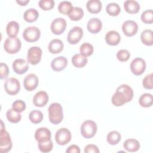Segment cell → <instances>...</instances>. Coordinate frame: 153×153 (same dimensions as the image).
<instances>
[{
  "mask_svg": "<svg viewBox=\"0 0 153 153\" xmlns=\"http://www.w3.org/2000/svg\"><path fill=\"white\" fill-rule=\"evenodd\" d=\"M50 121L53 124L60 123L63 118V112L62 105L58 103H51L48 108Z\"/></svg>",
  "mask_w": 153,
  "mask_h": 153,
  "instance_id": "obj_1",
  "label": "cell"
},
{
  "mask_svg": "<svg viewBox=\"0 0 153 153\" xmlns=\"http://www.w3.org/2000/svg\"><path fill=\"white\" fill-rule=\"evenodd\" d=\"M12 142L10 134L5 130V127L1 120V127L0 130V152L7 153L12 148Z\"/></svg>",
  "mask_w": 153,
  "mask_h": 153,
  "instance_id": "obj_2",
  "label": "cell"
},
{
  "mask_svg": "<svg viewBox=\"0 0 153 153\" xmlns=\"http://www.w3.org/2000/svg\"><path fill=\"white\" fill-rule=\"evenodd\" d=\"M97 130V124L92 120H86L84 121L81 126V135L86 139L93 137L96 133Z\"/></svg>",
  "mask_w": 153,
  "mask_h": 153,
  "instance_id": "obj_3",
  "label": "cell"
},
{
  "mask_svg": "<svg viewBox=\"0 0 153 153\" xmlns=\"http://www.w3.org/2000/svg\"><path fill=\"white\" fill-rule=\"evenodd\" d=\"M22 47V43L19 38L8 37L4 44V48L5 51L9 54H15L19 51Z\"/></svg>",
  "mask_w": 153,
  "mask_h": 153,
  "instance_id": "obj_4",
  "label": "cell"
},
{
  "mask_svg": "<svg viewBox=\"0 0 153 153\" xmlns=\"http://www.w3.org/2000/svg\"><path fill=\"white\" fill-rule=\"evenodd\" d=\"M41 36L39 29L36 26H29L23 32V37L25 41L29 42H33L38 41Z\"/></svg>",
  "mask_w": 153,
  "mask_h": 153,
  "instance_id": "obj_5",
  "label": "cell"
},
{
  "mask_svg": "<svg viewBox=\"0 0 153 153\" xmlns=\"http://www.w3.org/2000/svg\"><path fill=\"white\" fill-rule=\"evenodd\" d=\"M5 90L10 95L17 94L20 90V84L19 81L13 77L6 79L4 83Z\"/></svg>",
  "mask_w": 153,
  "mask_h": 153,
  "instance_id": "obj_6",
  "label": "cell"
},
{
  "mask_svg": "<svg viewBox=\"0 0 153 153\" xmlns=\"http://www.w3.org/2000/svg\"><path fill=\"white\" fill-rule=\"evenodd\" d=\"M71 133L66 128L59 129L55 134V140L59 145H65L71 140Z\"/></svg>",
  "mask_w": 153,
  "mask_h": 153,
  "instance_id": "obj_7",
  "label": "cell"
},
{
  "mask_svg": "<svg viewBox=\"0 0 153 153\" xmlns=\"http://www.w3.org/2000/svg\"><path fill=\"white\" fill-rule=\"evenodd\" d=\"M42 50L38 47H32L27 51V62L32 65H37L41 60Z\"/></svg>",
  "mask_w": 153,
  "mask_h": 153,
  "instance_id": "obj_8",
  "label": "cell"
},
{
  "mask_svg": "<svg viewBox=\"0 0 153 153\" xmlns=\"http://www.w3.org/2000/svg\"><path fill=\"white\" fill-rule=\"evenodd\" d=\"M130 67L131 71L134 75L137 76L140 75L146 69V62L143 59L136 57L131 61Z\"/></svg>",
  "mask_w": 153,
  "mask_h": 153,
  "instance_id": "obj_9",
  "label": "cell"
},
{
  "mask_svg": "<svg viewBox=\"0 0 153 153\" xmlns=\"http://www.w3.org/2000/svg\"><path fill=\"white\" fill-rule=\"evenodd\" d=\"M83 36V30L79 26L73 27L68 32L67 40L70 44H76L82 39Z\"/></svg>",
  "mask_w": 153,
  "mask_h": 153,
  "instance_id": "obj_10",
  "label": "cell"
},
{
  "mask_svg": "<svg viewBox=\"0 0 153 153\" xmlns=\"http://www.w3.org/2000/svg\"><path fill=\"white\" fill-rule=\"evenodd\" d=\"M66 27V22L63 18L59 17L54 19L51 24V30L55 35H60L64 32Z\"/></svg>",
  "mask_w": 153,
  "mask_h": 153,
  "instance_id": "obj_11",
  "label": "cell"
},
{
  "mask_svg": "<svg viewBox=\"0 0 153 153\" xmlns=\"http://www.w3.org/2000/svg\"><path fill=\"white\" fill-rule=\"evenodd\" d=\"M138 30L137 23L133 20H126L122 25V30L127 36H133L136 34Z\"/></svg>",
  "mask_w": 153,
  "mask_h": 153,
  "instance_id": "obj_12",
  "label": "cell"
},
{
  "mask_svg": "<svg viewBox=\"0 0 153 153\" xmlns=\"http://www.w3.org/2000/svg\"><path fill=\"white\" fill-rule=\"evenodd\" d=\"M39 80L38 76L33 74H29L25 76L23 80V85L27 91H32L35 90L38 85Z\"/></svg>",
  "mask_w": 153,
  "mask_h": 153,
  "instance_id": "obj_13",
  "label": "cell"
},
{
  "mask_svg": "<svg viewBox=\"0 0 153 153\" xmlns=\"http://www.w3.org/2000/svg\"><path fill=\"white\" fill-rule=\"evenodd\" d=\"M48 101V95L44 91H38L33 96V103L35 106L43 107Z\"/></svg>",
  "mask_w": 153,
  "mask_h": 153,
  "instance_id": "obj_14",
  "label": "cell"
},
{
  "mask_svg": "<svg viewBox=\"0 0 153 153\" xmlns=\"http://www.w3.org/2000/svg\"><path fill=\"white\" fill-rule=\"evenodd\" d=\"M13 69L17 74H23L29 69L28 63L23 59H17L13 63Z\"/></svg>",
  "mask_w": 153,
  "mask_h": 153,
  "instance_id": "obj_15",
  "label": "cell"
},
{
  "mask_svg": "<svg viewBox=\"0 0 153 153\" xmlns=\"http://www.w3.org/2000/svg\"><path fill=\"white\" fill-rule=\"evenodd\" d=\"M68 65L67 59L63 56L57 57L51 62V67L53 71L59 72L66 68Z\"/></svg>",
  "mask_w": 153,
  "mask_h": 153,
  "instance_id": "obj_16",
  "label": "cell"
},
{
  "mask_svg": "<svg viewBox=\"0 0 153 153\" xmlns=\"http://www.w3.org/2000/svg\"><path fill=\"white\" fill-rule=\"evenodd\" d=\"M51 131L46 127H40L38 128L35 133V138L38 142L51 139Z\"/></svg>",
  "mask_w": 153,
  "mask_h": 153,
  "instance_id": "obj_17",
  "label": "cell"
},
{
  "mask_svg": "<svg viewBox=\"0 0 153 153\" xmlns=\"http://www.w3.org/2000/svg\"><path fill=\"white\" fill-rule=\"evenodd\" d=\"M87 27L90 33H97L102 29V23L99 19L93 17L88 20Z\"/></svg>",
  "mask_w": 153,
  "mask_h": 153,
  "instance_id": "obj_18",
  "label": "cell"
},
{
  "mask_svg": "<svg viewBox=\"0 0 153 153\" xmlns=\"http://www.w3.org/2000/svg\"><path fill=\"white\" fill-rule=\"evenodd\" d=\"M106 42L110 45H117L121 41V36L119 33L115 30H111L107 32L105 35Z\"/></svg>",
  "mask_w": 153,
  "mask_h": 153,
  "instance_id": "obj_19",
  "label": "cell"
},
{
  "mask_svg": "<svg viewBox=\"0 0 153 153\" xmlns=\"http://www.w3.org/2000/svg\"><path fill=\"white\" fill-rule=\"evenodd\" d=\"M124 8L127 13L136 14L140 10V5L134 0H127L124 2Z\"/></svg>",
  "mask_w": 153,
  "mask_h": 153,
  "instance_id": "obj_20",
  "label": "cell"
},
{
  "mask_svg": "<svg viewBox=\"0 0 153 153\" xmlns=\"http://www.w3.org/2000/svg\"><path fill=\"white\" fill-rule=\"evenodd\" d=\"M48 48L51 53H59L63 49V43L60 39H52L48 44Z\"/></svg>",
  "mask_w": 153,
  "mask_h": 153,
  "instance_id": "obj_21",
  "label": "cell"
},
{
  "mask_svg": "<svg viewBox=\"0 0 153 153\" xmlns=\"http://www.w3.org/2000/svg\"><path fill=\"white\" fill-rule=\"evenodd\" d=\"M102 2L99 0H89L86 4L88 11L92 14L99 13L102 9Z\"/></svg>",
  "mask_w": 153,
  "mask_h": 153,
  "instance_id": "obj_22",
  "label": "cell"
},
{
  "mask_svg": "<svg viewBox=\"0 0 153 153\" xmlns=\"http://www.w3.org/2000/svg\"><path fill=\"white\" fill-rule=\"evenodd\" d=\"M112 103L116 106H121L127 102V99L125 95L120 91L116 90L111 99Z\"/></svg>",
  "mask_w": 153,
  "mask_h": 153,
  "instance_id": "obj_23",
  "label": "cell"
},
{
  "mask_svg": "<svg viewBox=\"0 0 153 153\" xmlns=\"http://www.w3.org/2000/svg\"><path fill=\"white\" fill-rule=\"evenodd\" d=\"M124 148L128 152H136L140 148V143L138 140L134 139H128L123 144Z\"/></svg>",
  "mask_w": 153,
  "mask_h": 153,
  "instance_id": "obj_24",
  "label": "cell"
},
{
  "mask_svg": "<svg viewBox=\"0 0 153 153\" xmlns=\"http://www.w3.org/2000/svg\"><path fill=\"white\" fill-rule=\"evenodd\" d=\"M87 58L81 54H75L72 57V63L77 68H83L87 63Z\"/></svg>",
  "mask_w": 153,
  "mask_h": 153,
  "instance_id": "obj_25",
  "label": "cell"
},
{
  "mask_svg": "<svg viewBox=\"0 0 153 153\" xmlns=\"http://www.w3.org/2000/svg\"><path fill=\"white\" fill-rule=\"evenodd\" d=\"M19 25L16 21L10 22L7 26L6 31L9 37H16L19 31Z\"/></svg>",
  "mask_w": 153,
  "mask_h": 153,
  "instance_id": "obj_26",
  "label": "cell"
},
{
  "mask_svg": "<svg viewBox=\"0 0 153 153\" xmlns=\"http://www.w3.org/2000/svg\"><path fill=\"white\" fill-rule=\"evenodd\" d=\"M140 39L146 45L151 46L153 44V32L150 29L144 30L140 34Z\"/></svg>",
  "mask_w": 153,
  "mask_h": 153,
  "instance_id": "obj_27",
  "label": "cell"
},
{
  "mask_svg": "<svg viewBox=\"0 0 153 153\" xmlns=\"http://www.w3.org/2000/svg\"><path fill=\"white\" fill-rule=\"evenodd\" d=\"M39 16L38 11L35 8H29L23 14V18L25 20L29 23H32L35 22Z\"/></svg>",
  "mask_w": 153,
  "mask_h": 153,
  "instance_id": "obj_28",
  "label": "cell"
},
{
  "mask_svg": "<svg viewBox=\"0 0 153 153\" xmlns=\"http://www.w3.org/2000/svg\"><path fill=\"white\" fill-rule=\"evenodd\" d=\"M152 95L149 93H144L140 96L139 99V105L143 108H149L152 105Z\"/></svg>",
  "mask_w": 153,
  "mask_h": 153,
  "instance_id": "obj_29",
  "label": "cell"
},
{
  "mask_svg": "<svg viewBox=\"0 0 153 153\" xmlns=\"http://www.w3.org/2000/svg\"><path fill=\"white\" fill-rule=\"evenodd\" d=\"M6 117L8 121L12 123H17L21 120L22 118V116L20 112H17L13 108L9 109L7 111L6 113Z\"/></svg>",
  "mask_w": 153,
  "mask_h": 153,
  "instance_id": "obj_30",
  "label": "cell"
},
{
  "mask_svg": "<svg viewBox=\"0 0 153 153\" xmlns=\"http://www.w3.org/2000/svg\"><path fill=\"white\" fill-rule=\"evenodd\" d=\"M117 90L121 91L125 95L127 99V102H129L132 100L134 93L133 89L128 85L122 84L120 86H119L117 88Z\"/></svg>",
  "mask_w": 153,
  "mask_h": 153,
  "instance_id": "obj_31",
  "label": "cell"
},
{
  "mask_svg": "<svg viewBox=\"0 0 153 153\" xmlns=\"http://www.w3.org/2000/svg\"><path fill=\"white\" fill-rule=\"evenodd\" d=\"M84 16L83 10L78 7H73L72 10L68 14L69 19L73 21H78L79 20Z\"/></svg>",
  "mask_w": 153,
  "mask_h": 153,
  "instance_id": "obj_32",
  "label": "cell"
},
{
  "mask_svg": "<svg viewBox=\"0 0 153 153\" xmlns=\"http://www.w3.org/2000/svg\"><path fill=\"white\" fill-rule=\"evenodd\" d=\"M107 142L111 145H117L121 139V134L117 131H112L107 135Z\"/></svg>",
  "mask_w": 153,
  "mask_h": 153,
  "instance_id": "obj_33",
  "label": "cell"
},
{
  "mask_svg": "<svg viewBox=\"0 0 153 153\" xmlns=\"http://www.w3.org/2000/svg\"><path fill=\"white\" fill-rule=\"evenodd\" d=\"M106 11L109 15L111 16H117L120 14L121 8L118 4L111 2L107 5L106 7Z\"/></svg>",
  "mask_w": 153,
  "mask_h": 153,
  "instance_id": "obj_34",
  "label": "cell"
},
{
  "mask_svg": "<svg viewBox=\"0 0 153 153\" xmlns=\"http://www.w3.org/2000/svg\"><path fill=\"white\" fill-rule=\"evenodd\" d=\"M43 118L44 116L42 112L39 110H33L30 112L29 115V118L30 121L33 124L40 123L42 121Z\"/></svg>",
  "mask_w": 153,
  "mask_h": 153,
  "instance_id": "obj_35",
  "label": "cell"
},
{
  "mask_svg": "<svg viewBox=\"0 0 153 153\" xmlns=\"http://www.w3.org/2000/svg\"><path fill=\"white\" fill-rule=\"evenodd\" d=\"M73 8L72 4L69 1H63L60 2L58 6L59 11L65 15H68L70 11Z\"/></svg>",
  "mask_w": 153,
  "mask_h": 153,
  "instance_id": "obj_36",
  "label": "cell"
},
{
  "mask_svg": "<svg viewBox=\"0 0 153 153\" xmlns=\"http://www.w3.org/2000/svg\"><path fill=\"white\" fill-rule=\"evenodd\" d=\"M94 51L93 46L88 43V42H85L83 43L79 48V51L80 54L85 57H88L91 56Z\"/></svg>",
  "mask_w": 153,
  "mask_h": 153,
  "instance_id": "obj_37",
  "label": "cell"
},
{
  "mask_svg": "<svg viewBox=\"0 0 153 153\" xmlns=\"http://www.w3.org/2000/svg\"><path fill=\"white\" fill-rule=\"evenodd\" d=\"M53 147V144L51 139L38 142V148L42 152H49L52 150Z\"/></svg>",
  "mask_w": 153,
  "mask_h": 153,
  "instance_id": "obj_38",
  "label": "cell"
},
{
  "mask_svg": "<svg viewBox=\"0 0 153 153\" xmlns=\"http://www.w3.org/2000/svg\"><path fill=\"white\" fill-rule=\"evenodd\" d=\"M141 20L145 24L153 23V11L152 10H147L143 11L141 15Z\"/></svg>",
  "mask_w": 153,
  "mask_h": 153,
  "instance_id": "obj_39",
  "label": "cell"
},
{
  "mask_svg": "<svg viewBox=\"0 0 153 153\" xmlns=\"http://www.w3.org/2000/svg\"><path fill=\"white\" fill-rule=\"evenodd\" d=\"M39 6L43 10H50L54 8L55 2L53 0H41L38 2Z\"/></svg>",
  "mask_w": 153,
  "mask_h": 153,
  "instance_id": "obj_40",
  "label": "cell"
},
{
  "mask_svg": "<svg viewBox=\"0 0 153 153\" xmlns=\"http://www.w3.org/2000/svg\"><path fill=\"white\" fill-rule=\"evenodd\" d=\"M26 105L24 101L22 100H16L12 104V108L18 112H22L26 109Z\"/></svg>",
  "mask_w": 153,
  "mask_h": 153,
  "instance_id": "obj_41",
  "label": "cell"
},
{
  "mask_svg": "<svg viewBox=\"0 0 153 153\" xmlns=\"http://www.w3.org/2000/svg\"><path fill=\"white\" fill-rule=\"evenodd\" d=\"M116 56L117 59L120 62H126L130 59V54L128 50L123 49L119 50Z\"/></svg>",
  "mask_w": 153,
  "mask_h": 153,
  "instance_id": "obj_42",
  "label": "cell"
},
{
  "mask_svg": "<svg viewBox=\"0 0 153 153\" xmlns=\"http://www.w3.org/2000/svg\"><path fill=\"white\" fill-rule=\"evenodd\" d=\"M142 84L144 88L146 89L151 90L153 88L152 84V74H150L145 76L143 79Z\"/></svg>",
  "mask_w": 153,
  "mask_h": 153,
  "instance_id": "obj_43",
  "label": "cell"
},
{
  "mask_svg": "<svg viewBox=\"0 0 153 153\" xmlns=\"http://www.w3.org/2000/svg\"><path fill=\"white\" fill-rule=\"evenodd\" d=\"M0 71H1L0 77H1V79L7 78V76H8V74H9V69H8V66H7V64H5L4 63H1Z\"/></svg>",
  "mask_w": 153,
  "mask_h": 153,
  "instance_id": "obj_44",
  "label": "cell"
},
{
  "mask_svg": "<svg viewBox=\"0 0 153 153\" xmlns=\"http://www.w3.org/2000/svg\"><path fill=\"white\" fill-rule=\"evenodd\" d=\"M84 152L85 153H91V152L99 153V149L96 145L94 144H89L85 147Z\"/></svg>",
  "mask_w": 153,
  "mask_h": 153,
  "instance_id": "obj_45",
  "label": "cell"
},
{
  "mask_svg": "<svg viewBox=\"0 0 153 153\" xmlns=\"http://www.w3.org/2000/svg\"><path fill=\"white\" fill-rule=\"evenodd\" d=\"M66 153H79L80 152V149L78 145H72L71 146H69L66 151Z\"/></svg>",
  "mask_w": 153,
  "mask_h": 153,
  "instance_id": "obj_46",
  "label": "cell"
},
{
  "mask_svg": "<svg viewBox=\"0 0 153 153\" xmlns=\"http://www.w3.org/2000/svg\"><path fill=\"white\" fill-rule=\"evenodd\" d=\"M16 2L17 4L22 6H25L28 2H29V0H17Z\"/></svg>",
  "mask_w": 153,
  "mask_h": 153,
  "instance_id": "obj_47",
  "label": "cell"
}]
</instances>
